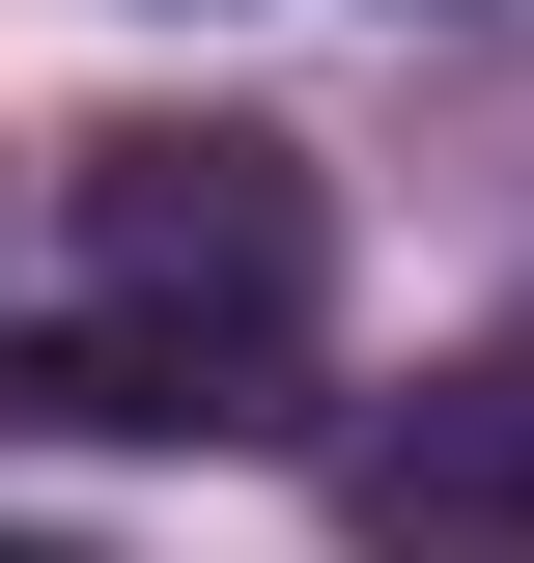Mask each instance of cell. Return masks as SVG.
Masks as SVG:
<instances>
[{"mask_svg":"<svg viewBox=\"0 0 534 563\" xmlns=\"http://www.w3.org/2000/svg\"><path fill=\"white\" fill-rule=\"evenodd\" d=\"M85 282H113L141 339H310V282H337V198H310V141L254 113H113L85 141Z\"/></svg>","mask_w":534,"mask_h":563,"instance_id":"6da1fadb","label":"cell"},{"mask_svg":"<svg viewBox=\"0 0 534 563\" xmlns=\"http://www.w3.org/2000/svg\"><path fill=\"white\" fill-rule=\"evenodd\" d=\"M337 536L366 563H534V366H422L337 451Z\"/></svg>","mask_w":534,"mask_h":563,"instance_id":"7a4b0ae2","label":"cell"},{"mask_svg":"<svg viewBox=\"0 0 534 563\" xmlns=\"http://www.w3.org/2000/svg\"><path fill=\"white\" fill-rule=\"evenodd\" d=\"M0 563H57V536H0Z\"/></svg>","mask_w":534,"mask_h":563,"instance_id":"3957f363","label":"cell"}]
</instances>
